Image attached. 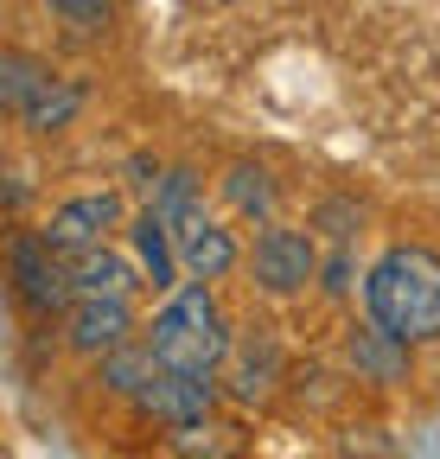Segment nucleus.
I'll return each mask as SVG.
<instances>
[{
  "instance_id": "f257e3e1",
  "label": "nucleus",
  "mask_w": 440,
  "mask_h": 459,
  "mask_svg": "<svg viewBox=\"0 0 440 459\" xmlns=\"http://www.w3.org/2000/svg\"><path fill=\"white\" fill-rule=\"evenodd\" d=\"M364 313L396 332L402 344H440V249L434 243H390L364 274Z\"/></svg>"
},
{
  "instance_id": "f03ea898",
  "label": "nucleus",
  "mask_w": 440,
  "mask_h": 459,
  "mask_svg": "<svg viewBox=\"0 0 440 459\" xmlns=\"http://www.w3.org/2000/svg\"><path fill=\"white\" fill-rule=\"evenodd\" d=\"M141 338L153 344L160 370H224L230 344H237V319L211 281H185L179 294H167L153 307Z\"/></svg>"
},
{
  "instance_id": "7ed1b4c3",
  "label": "nucleus",
  "mask_w": 440,
  "mask_h": 459,
  "mask_svg": "<svg viewBox=\"0 0 440 459\" xmlns=\"http://www.w3.org/2000/svg\"><path fill=\"white\" fill-rule=\"evenodd\" d=\"M7 294H13L26 325H58L77 307L71 255L51 249L39 223H13V237H7Z\"/></svg>"
},
{
  "instance_id": "20e7f679",
  "label": "nucleus",
  "mask_w": 440,
  "mask_h": 459,
  "mask_svg": "<svg viewBox=\"0 0 440 459\" xmlns=\"http://www.w3.org/2000/svg\"><path fill=\"white\" fill-rule=\"evenodd\" d=\"M319 262H325V249H319V237L306 223H262L255 237H249V262H243V274H249V287L262 300H300V294H313L319 287Z\"/></svg>"
},
{
  "instance_id": "39448f33",
  "label": "nucleus",
  "mask_w": 440,
  "mask_h": 459,
  "mask_svg": "<svg viewBox=\"0 0 440 459\" xmlns=\"http://www.w3.org/2000/svg\"><path fill=\"white\" fill-rule=\"evenodd\" d=\"M294 383V364H288V338L281 325H237V344H230V358H224V395H230V409H268L274 395H288Z\"/></svg>"
},
{
  "instance_id": "423d86ee",
  "label": "nucleus",
  "mask_w": 440,
  "mask_h": 459,
  "mask_svg": "<svg viewBox=\"0 0 440 459\" xmlns=\"http://www.w3.org/2000/svg\"><path fill=\"white\" fill-rule=\"evenodd\" d=\"M134 223V211H128V192L122 186H96V192H71V198H58L45 211V243L51 249H65V255H90V249H102L116 230H128Z\"/></svg>"
},
{
  "instance_id": "0eeeda50",
  "label": "nucleus",
  "mask_w": 440,
  "mask_h": 459,
  "mask_svg": "<svg viewBox=\"0 0 440 459\" xmlns=\"http://www.w3.org/2000/svg\"><path fill=\"white\" fill-rule=\"evenodd\" d=\"M217 409H230V395H224V370H160L134 402H128V415L147 421V428H192Z\"/></svg>"
},
{
  "instance_id": "6e6552de",
  "label": "nucleus",
  "mask_w": 440,
  "mask_h": 459,
  "mask_svg": "<svg viewBox=\"0 0 440 459\" xmlns=\"http://www.w3.org/2000/svg\"><path fill=\"white\" fill-rule=\"evenodd\" d=\"M147 325L134 313V300H108V294H77V307L58 319V338H65V358L77 364H102L108 351L134 344Z\"/></svg>"
},
{
  "instance_id": "1a4fd4ad",
  "label": "nucleus",
  "mask_w": 440,
  "mask_h": 459,
  "mask_svg": "<svg viewBox=\"0 0 440 459\" xmlns=\"http://www.w3.org/2000/svg\"><path fill=\"white\" fill-rule=\"evenodd\" d=\"M339 364L358 389H402L415 377V344H402L396 332H383L370 313L339 325Z\"/></svg>"
},
{
  "instance_id": "9d476101",
  "label": "nucleus",
  "mask_w": 440,
  "mask_h": 459,
  "mask_svg": "<svg viewBox=\"0 0 440 459\" xmlns=\"http://www.w3.org/2000/svg\"><path fill=\"white\" fill-rule=\"evenodd\" d=\"M173 237H179V262H185V281H230L243 262H249V243H237V230L224 223V217H217L211 204L198 211V217H185L179 230H173Z\"/></svg>"
},
{
  "instance_id": "9b49d317",
  "label": "nucleus",
  "mask_w": 440,
  "mask_h": 459,
  "mask_svg": "<svg viewBox=\"0 0 440 459\" xmlns=\"http://www.w3.org/2000/svg\"><path fill=\"white\" fill-rule=\"evenodd\" d=\"M217 198H224V211H230L237 223L262 230V223H281V198H288V186L274 179V166H268V160L237 153L224 172H217Z\"/></svg>"
},
{
  "instance_id": "f8f14e48",
  "label": "nucleus",
  "mask_w": 440,
  "mask_h": 459,
  "mask_svg": "<svg viewBox=\"0 0 440 459\" xmlns=\"http://www.w3.org/2000/svg\"><path fill=\"white\" fill-rule=\"evenodd\" d=\"M160 453L167 459H249L255 453V428L243 409H217L192 428H167L160 434Z\"/></svg>"
},
{
  "instance_id": "ddd939ff",
  "label": "nucleus",
  "mask_w": 440,
  "mask_h": 459,
  "mask_svg": "<svg viewBox=\"0 0 440 459\" xmlns=\"http://www.w3.org/2000/svg\"><path fill=\"white\" fill-rule=\"evenodd\" d=\"M122 237H128V255H134V262H141V274H147V294H160V300L179 294V287H185V262H179V237H173V223L160 217L153 204H141V211H134V223L122 230Z\"/></svg>"
},
{
  "instance_id": "4468645a",
  "label": "nucleus",
  "mask_w": 440,
  "mask_h": 459,
  "mask_svg": "<svg viewBox=\"0 0 440 459\" xmlns=\"http://www.w3.org/2000/svg\"><path fill=\"white\" fill-rule=\"evenodd\" d=\"M83 108H90V83L58 71V77L39 90V102L20 115L13 128H20V134H32V141H58V134H71V128H77V115H83Z\"/></svg>"
},
{
  "instance_id": "2eb2a0df",
  "label": "nucleus",
  "mask_w": 440,
  "mask_h": 459,
  "mask_svg": "<svg viewBox=\"0 0 440 459\" xmlns=\"http://www.w3.org/2000/svg\"><path fill=\"white\" fill-rule=\"evenodd\" d=\"M71 274H77V294H108V300H134L147 294V274L134 255H122L116 243H102L90 255H71Z\"/></svg>"
},
{
  "instance_id": "dca6fc26",
  "label": "nucleus",
  "mask_w": 440,
  "mask_h": 459,
  "mask_svg": "<svg viewBox=\"0 0 440 459\" xmlns=\"http://www.w3.org/2000/svg\"><path fill=\"white\" fill-rule=\"evenodd\" d=\"M153 377H160V358H153V344H147V338L122 344V351H108L102 364H90L96 395H102V402H122V409H128V402H134Z\"/></svg>"
},
{
  "instance_id": "f3484780",
  "label": "nucleus",
  "mask_w": 440,
  "mask_h": 459,
  "mask_svg": "<svg viewBox=\"0 0 440 459\" xmlns=\"http://www.w3.org/2000/svg\"><path fill=\"white\" fill-rule=\"evenodd\" d=\"M51 77H58V71H51V57L26 51V45H0V108H7L13 122L39 102V90H45Z\"/></svg>"
},
{
  "instance_id": "a211bd4d",
  "label": "nucleus",
  "mask_w": 440,
  "mask_h": 459,
  "mask_svg": "<svg viewBox=\"0 0 440 459\" xmlns=\"http://www.w3.org/2000/svg\"><path fill=\"white\" fill-rule=\"evenodd\" d=\"M364 217H370V204L358 192H325V198L306 204V230H313L319 243H332V249H358Z\"/></svg>"
},
{
  "instance_id": "6ab92c4d",
  "label": "nucleus",
  "mask_w": 440,
  "mask_h": 459,
  "mask_svg": "<svg viewBox=\"0 0 440 459\" xmlns=\"http://www.w3.org/2000/svg\"><path fill=\"white\" fill-rule=\"evenodd\" d=\"M153 211L167 217L173 230L185 217H198L204 211V172L198 166H167V179H160V192H153Z\"/></svg>"
},
{
  "instance_id": "aec40b11",
  "label": "nucleus",
  "mask_w": 440,
  "mask_h": 459,
  "mask_svg": "<svg viewBox=\"0 0 440 459\" xmlns=\"http://www.w3.org/2000/svg\"><path fill=\"white\" fill-rule=\"evenodd\" d=\"M39 7L65 32H77V39H102L108 26L122 20V0H39Z\"/></svg>"
},
{
  "instance_id": "412c9836",
  "label": "nucleus",
  "mask_w": 440,
  "mask_h": 459,
  "mask_svg": "<svg viewBox=\"0 0 440 459\" xmlns=\"http://www.w3.org/2000/svg\"><path fill=\"white\" fill-rule=\"evenodd\" d=\"M364 274H370V262H358V249H325L319 294L325 300H351V294H364Z\"/></svg>"
},
{
  "instance_id": "4be33fe9",
  "label": "nucleus",
  "mask_w": 440,
  "mask_h": 459,
  "mask_svg": "<svg viewBox=\"0 0 440 459\" xmlns=\"http://www.w3.org/2000/svg\"><path fill=\"white\" fill-rule=\"evenodd\" d=\"M160 179H167V160H160V153H134V160H128V192H141L147 204H153Z\"/></svg>"
},
{
  "instance_id": "5701e85b",
  "label": "nucleus",
  "mask_w": 440,
  "mask_h": 459,
  "mask_svg": "<svg viewBox=\"0 0 440 459\" xmlns=\"http://www.w3.org/2000/svg\"><path fill=\"white\" fill-rule=\"evenodd\" d=\"M211 7H230V0H211Z\"/></svg>"
}]
</instances>
